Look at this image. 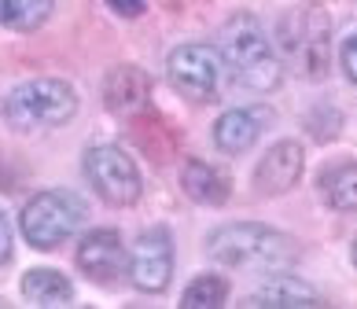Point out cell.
Here are the masks:
<instances>
[{
    "label": "cell",
    "mask_w": 357,
    "mask_h": 309,
    "mask_svg": "<svg viewBox=\"0 0 357 309\" xmlns=\"http://www.w3.org/2000/svg\"><path fill=\"white\" fill-rule=\"evenodd\" d=\"M321 199L339 213H357V163H335L321 173Z\"/></svg>",
    "instance_id": "16"
},
{
    "label": "cell",
    "mask_w": 357,
    "mask_h": 309,
    "mask_svg": "<svg viewBox=\"0 0 357 309\" xmlns=\"http://www.w3.org/2000/svg\"><path fill=\"white\" fill-rule=\"evenodd\" d=\"M103 4L122 19H140L144 11H148V0H103Z\"/></svg>",
    "instance_id": "20"
},
{
    "label": "cell",
    "mask_w": 357,
    "mask_h": 309,
    "mask_svg": "<svg viewBox=\"0 0 357 309\" xmlns=\"http://www.w3.org/2000/svg\"><path fill=\"white\" fill-rule=\"evenodd\" d=\"M166 77H169V85H174L184 100L210 103V100H218V92H221L225 63H221L214 45L188 41V45H177L166 56Z\"/></svg>",
    "instance_id": "7"
},
{
    "label": "cell",
    "mask_w": 357,
    "mask_h": 309,
    "mask_svg": "<svg viewBox=\"0 0 357 309\" xmlns=\"http://www.w3.org/2000/svg\"><path fill=\"white\" fill-rule=\"evenodd\" d=\"M22 299L33 306H67L74 302V284L59 269H30L22 273Z\"/></svg>",
    "instance_id": "15"
},
{
    "label": "cell",
    "mask_w": 357,
    "mask_h": 309,
    "mask_svg": "<svg viewBox=\"0 0 357 309\" xmlns=\"http://www.w3.org/2000/svg\"><path fill=\"white\" fill-rule=\"evenodd\" d=\"M56 0H0V26L15 33H33L52 19Z\"/></svg>",
    "instance_id": "17"
},
{
    "label": "cell",
    "mask_w": 357,
    "mask_h": 309,
    "mask_svg": "<svg viewBox=\"0 0 357 309\" xmlns=\"http://www.w3.org/2000/svg\"><path fill=\"white\" fill-rule=\"evenodd\" d=\"M339 66H342V74H347L350 82L357 85V33H350L347 41H342V48H339Z\"/></svg>",
    "instance_id": "19"
},
{
    "label": "cell",
    "mask_w": 357,
    "mask_h": 309,
    "mask_svg": "<svg viewBox=\"0 0 357 309\" xmlns=\"http://www.w3.org/2000/svg\"><path fill=\"white\" fill-rule=\"evenodd\" d=\"M218 56L225 63V74H229L240 89L255 92V96H269V92H276L284 82L280 52L269 41L266 26L250 15V11H236V15L221 26Z\"/></svg>",
    "instance_id": "1"
},
{
    "label": "cell",
    "mask_w": 357,
    "mask_h": 309,
    "mask_svg": "<svg viewBox=\"0 0 357 309\" xmlns=\"http://www.w3.org/2000/svg\"><path fill=\"white\" fill-rule=\"evenodd\" d=\"M181 188L192 203L199 206H225L232 195V181L229 173L214 163H203V158H184L181 166Z\"/></svg>",
    "instance_id": "13"
},
{
    "label": "cell",
    "mask_w": 357,
    "mask_h": 309,
    "mask_svg": "<svg viewBox=\"0 0 357 309\" xmlns=\"http://www.w3.org/2000/svg\"><path fill=\"white\" fill-rule=\"evenodd\" d=\"M210 262L243 273H280L298 262V243L261 221H229L206 236Z\"/></svg>",
    "instance_id": "2"
},
{
    "label": "cell",
    "mask_w": 357,
    "mask_h": 309,
    "mask_svg": "<svg viewBox=\"0 0 357 309\" xmlns=\"http://www.w3.org/2000/svg\"><path fill=\"white\" fill-rule=\"evenodd\" d=\"M8 258H11V221H8V213L0 210V265Z\"/></svg>",
    "instance_id": "21"
},
{
    "label": "cell",
    "mask_w": 357,
    "mask_h": 309,
    "mask_svg": "<svg viewBox=\"0 0 357 309\" xmlns=\"http://www.w3.org/2000/svg\"><path fill=\"white\" fill-rule=\"evenodd\" d=\"M276 52L302 77L321 82L332 66V19H328V11L317 0L284 11L276 22Z\"/></svg>",
    "instance_id": "3"
},
{
    "label": "cell",
    "mask_w": 357,
    "mask_h": 309,
    "mask_svg": "<svg viewBox=\"0 0 357 309\" xmlns=\"http://www.w3.org/2000/svg\"><path fill=\"white\" fill-rule=\"evenodd\" d=\"M89 206L67 188H45L19 213V232L33 250H56L85 225Z\"/></svg>",
    "instance_id": "5"
},
{
    "label": "cell",
    "mask_w": 357,
    "mask_h": 309,
    "mask_svg": "<svg viewBox=\"0 0 357 309\" xmlns=\"http://www.w3.org/2000/svg\"><path fill=\"white\" fill-rule=\"evenodd\" d=\"M225 302H229V280L218 273H199L181 294V306L192 309H221Z\"/></svg>",
    "instance_id": "18"
},
{
    "label": "cell",
    "mask_w": 357,
    "mask_h": 309,
    "mask_svg": "<svg viewBox=\"0 0 357 309\" xmlns=\"http://www.w3.org/2000/svg\"><path fill=\"white\" fill-rule=\"evenodd\" d=\"M126 276L140 294H162L174 280V236L166 225H151L133 239Z\"/></svg>",
    "instance_id": "8"
},
{
    "label": "cell",
    "mask_w": 357,
    "mask_h": 309,
    "mask_svg": "<svg viewBox=\"0 0 357 309\" xmlns=\"http://www.w3.org/2000/svg\"><path fill=\"white\" fill-rule=\"evenodd\" d=\"M151 74L133 63H118L103 77V107L118 118H133L151 103Z\"/></svg>",
    "instance_id": "11"
},
{
    "label": "cell",
    "mask_w": 357,
    "mask_h": 309,
    "mask_svg": "<svg viewBox=\"0 0 357 309\" xmlns=\"http://www.w3.org/2000/svg\"><path fill=\"white\" fill-rule=\"evenodd\" d=\"M350 258H354V269H357V239H354V250H350Z\"/></svg>",
    "instance_id": "22"
},
{
    "label": "cell",
    "mask_w": 357,
    "mask_h": 309,
    "mask_svg": "<svg viewBox=\"0 0 357 309\" xmlns=\"http://www.w3.org/2000/svg\"><path fill=\"white\" fill-rule=\"evenodd\" d=\"M247 306H324V294L291 273H266V280L247 294Z\"/></svg>",
    "instance_id": "14"
},
{
    "label": "cell",
    "mask_w": 357,
    "mask_h": 309,
    "mask_svg": "<svg viewBox=\"0 0 357 309\" xmlns=\"http://www.w3.org/2000/svg\"><path fill=\"white\" fill-rule=\"evenodd\" d=\"M77 114V92L63 77H30L4 96V122L15 133H48Z\"/></svg>",
    "instance_id": "4"
},
{
    "label": "cell",
    "mask_w": 357,
    "mask_h": 309,
    "mask_svg": "<svg viewBox=\"0 0 357 309\" xmlns=\"http://www.w3.org/2000/svg\"><path fill=\"white\" fill-rule=\"evenodd\" d=\"M74 262H77V269H82V276H89L92 284L111 287L126 273L129 250H126L122 236H118L114 228H92V232L82 236V243H77Z\"/></svg>",
    "instance_id": "9"
},
{
    "label": "cell",
    "mask_w": 357,
    "mask_h": 309,
    "mask_svg": "<svg viewBox=\"0 0 357 309\" xmlns=\"http://www.w3.org/2000/svg\"><path fill=\"white\" fill-rule=\"evenodd\" d=\"M269 122L273 114L266 107H232L214 122V147L221 155H243L261 140Z\"/></svg>",
    "instance_id": "12"
},
{
    "label": "cell",
    "mask_w": 357,
    "mask_h": 309,
    "mask_svg": "<svg viewBox=\"0 0 357 309\" xmlns=\"http://www.w3.org/2000/svg\"><path fill=\"white\" fill-rule=\"evenodd\" d=\"M302 169H306V147L298 140H276L255 166V192L266 199L287 195L302 181Z\"/></svg>",
    "instance_id": "10"
},
{
    "label": "cell",
    "mask_w": 357,
    "mask_h": 309,
    "mask_svg": "<svg viewBox=\"0 0 357 309\" xmlns=\"http://www.w3.org/2000/svg\"><path fill=\"white\" fill-rule=\"evenodd\" d=\"M82 169H85V181L96 192V199H103L107 206L126 210V206L140 203V195H144L140 166L118 144H92L82 158Z\"/></svg>",
    "instance_id": "6"
}]
</instances>
